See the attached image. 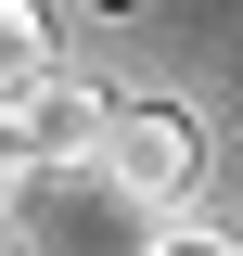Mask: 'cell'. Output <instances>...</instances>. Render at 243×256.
<instances>
[{
    "instance_id": "cell-6",
    "label": "cell",
    "mask_w": 243,
    "mask_h": 256,
    "mask_svg": "<svg viewBox=\"0 0 243 256\" xmlns=\"http://www.w3.org/2000/svg\"><path fill=\"white\" fill-rule=\"evenodd\" d=\"M0 256H26V244H13V230H0Z\"/></svg>"
},
{
    "instance_id": "cell-1",
    "label": "cell",
    "mask_w": 243,
    "mask_h": 256,
    "mask_svg": "<svg viewBox=\"0 0 243 256\" xmlns=\"http://www.w3.org/2000/svg\"><path fill=\"white\" fill-rule=\"evenodd\" d=\"M90 180L116 192V205H141V218H180L192 192H205V116H192V102H116Z\"/></svg>"
},
{
    "instance_id": "cell-4",
    "label": "cell",
    "mask_w": 243,
    "mask_h": 256,
    "mask_svg": "<svg viewBox=\"0 0 243 256\" xmlns=\"http://www.w3.org/2000/svg\"><path fill=\"white\" fill-rule=\"evenodd\" d=\"M141 256H243V244H230L218 218H192V205H180V218H154V244H141Z\"/></svg>"
},
{
    "instance_id": "cell-5",
    "label": "cell",
    "mask_w": 243,
    "mask_h": 256,
    "mask_svg": "<svg viewBox=\"0 0 243 256\" xmlns=\"http://www.w3.org/2000/svg\"><path fill=\"white\" fill-rule=\"evenodd\" d=\"M26 192H38V180H26V154L0 141V230H13V205H26Z\"/></svg>"
},
{
    "instance_id": "cell-2",
    "label": "cell",
    "mask_w": 243,
    "mask_h": 256,
    "mask_svg": "<svg viewBox=\"0 0 243 256\" xmlns=\"http://www.w3.org/2000/svg\"><path fill=\"white\" fill-rule=\"evenodd\" d=\"M102 116H116V102H102V77L52 64V77L0 116V141L26 154V180H90V166H102Z\"/></svg>"
},
{
    "instance_id": "cell-3",
    "label": "cell",
    "mask_w": 243,
    "mask_h": 256,
    "mask_svg": "<svg viewBox=\"0 0 243 256\" xmlns=\"http://www.w3.org/2000/svg\"><path fill=\"white\" fill-rule=\"evenodd\" d=\"M52 64H64V52H52V13H38V0H0V116L38 90Z\"/></svg>"
}]
</instances>
